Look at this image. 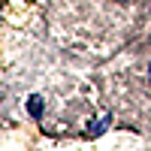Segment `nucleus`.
I'll return each mask as SVG.
<instances>
[{
	"mask_svg": "<svg viewBox=\"0 0 151 151\" xmlns=\"http://www.w3.org/2000/svg\"><path fill=\"white\" fill-rule=\"evenodd\" d=\"M30 115H36V118L42 115V100L40 97H30Z\"/></svg>",
	"mask_w": 151,
	"mask_h": 151,
	"instance_id": "obj_1",
	"label": "nucleus"
},
{
	"mask_svg": "<svg viewBox=\"0 0 151 151\" xmlns=\"http://www.w3.org/2000/svg\"><path fill=\"white\" fill-rule=\"evenodd\" d=\"M148 79H151V70H148Z\"/></svg>",
	"mask_w": 151,
	"mask_h": 151,
	"instance_id": "obj_2",
	"label": "nucleus"
}]
</instances>
